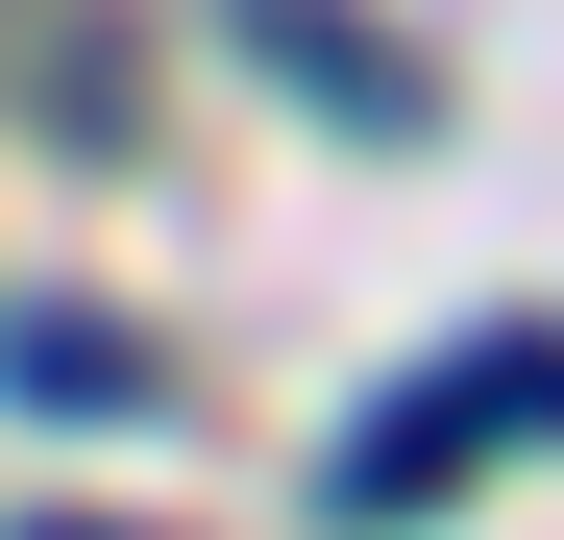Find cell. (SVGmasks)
<instances>
[{"instance_id": "1", "label": "cell", "mask_w": 564, "mask_h": 540, "mask_svg": "<svg viewBox=\"0 0 564 540\" xmlns=\"http://www.w3.org/2000/svg\"><path fill=\"white\" fill-rule=\"evenodd\" d=\"M540 418H564V320H491L466 369H417V393L344 418V516H442V492L491 467V442H540Z\"/></svg>"}, {"instance_id": "2", "label": "cell", "mask_w": 564, "mask_h": 540, "mask_svg": "<svg viewBox=\"0 0 564 540\" xmlns=\"http://www.w3.org/2000/svg\"><path fill=\"white\" fill-rule=\"evenodd\" d=\"M221 25H246L270 74H319V99H344V123H417V74H393V50H368V25H344V0H221Z\"/></svg>"}, {"instance_id": "3", "label": "cell", "mask_w": 564, "mask_h": 540, "mask_svg": "<svg viewBox=\"0 0 564 540\" xmlns=\"http://www.w3.org/2000/svg\"><path fill=\"white\" fill-rule=\"evenodd\" d=\"M0 369H25L50 418H148V393H172L148 344H123V320H74V295H50V320H0Z\"/></svg>"}]
</instances>
